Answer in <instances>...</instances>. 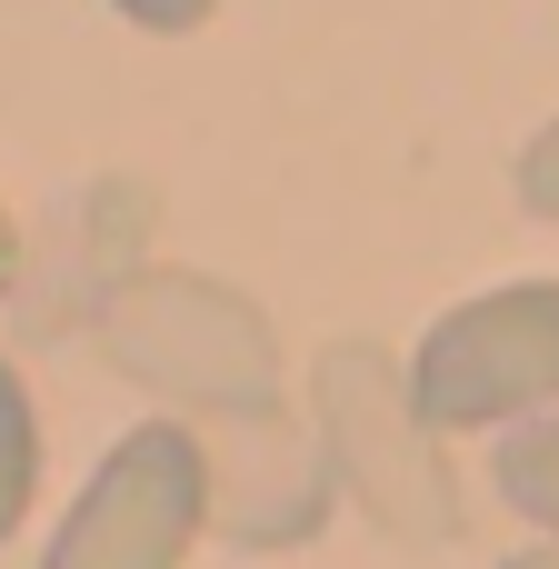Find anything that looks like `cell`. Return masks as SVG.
Here are the masks:
<instances>
[{
    "label": "cell",
    "mask_w": 559,
    "mask_h": 569,
    "mask_svg": "<svg viewBox=\"0 0 559 569\" xmlns=\"http://www.w3.org/2000/svg\"><path fill=\"white\" fill-rule=\"evenodd\" d=\"M100 350L160 390V400H190V410H220V420H270L280 410V340L270 320L200 280V270H130L110 300H100Z\"/></svg>",
    "instance_id": "obj_1"
},
{
    "label": "cell",
    "mask_w": 559,
    "mask_h": 569,
    "mask_svg": "<svg viewBox=\"0 0 559 569\" xmlns=\"http://www.w3.org/2000/svg\"><path fill=\"white\" fill-rule=\"evenodd\" d=\"M120 10H130L140 30H200V20H210L220 0H120Z\"/></svg>",
    "instance_id": "obj_9"
},
{
    "label": "cell",
    "mask_w": 559,
    "mask_h": 569,
    "mask_svg": "<svg viewBox=\"0 0 559 569\" xmlns=\"http://www.w3.org/2000/svg\"><path fill=\"white\" fill-rule=\"evenodd\" d=\"M490 480H500V500H510L530 530H550V540H559V420H520V430L500 440Z\"/></svg>",
    "instance_id": "obj_6"
},
{
    "label": "cell",
    "mask_w": 559,
    "mask_h": 569,
    "mask_svg": "<svg viewBox=\"0 0 559 569\" xmlns=\"http://www.w3.org/2000/svg\"><path fill=\"white\" fill-rule=\"evenodd\" d=\"M200 520H210V450L190 430L150 420L90 470V490L70 500L40 569H180Z\"/></svg>",
    "instance_id": "obj_4"
},
{
    "label": "cell",
    "mask_w": 559,
    "mask_h": 569,
    "mask_svg": "<svg viewBox=\"0 0 559 569\" xmlns=\"http://www.w3.org/2000/svg\"><path fill=\"white\" fill-rule=\"evenodd\" d=\"M30 490H40V420H30V390H20V370L0 360V540L20 530Z\"/></svg>",
    "instance_id": "obj_7"
},
{
    "label": "cell",
    "mask_w": 559,
    "mask_h": 569,
    "mask_svg": "<svg viewBox=\"0 0 559 569\" xmlns=\"http://www.w3.org/2000/svg\"><path fill=\"white\" fill-rule=\"evenodd\" d=\"M10 280H20V230L0 220V290H10Z\"/></svg>",
    "instance_id": "obj_10"
},
{
    "label": "cell",
    "mask_w": 559,
    "mask_h": 569,
    "mask_svg": "<svg viewBox=\"0 0 559 569\" xmlns=\"http://www.w3.org/2000/svg\"><path fill=\"white\" fill-rule=\"evenodd\" d=\"M320 450H330V470L360 490V510H370L390 540L440 550V540L460 530V490H450L440 430L420 420L410 380H400L380 350H360V340L320 360Z\"/></svg>",
    "instance_id": "obj_2"
},
{
    "label": "cell",
    "mask_w": 559,
    "mask_h": 569,
    "mask_svg": "<svg viewBox=\"0 0 559 569\" xmlns=\"http://www.w3.org/2000/svg\"><path fill=\"white\" fill-rule=\"evenodd\" d=\"M410 400L430 430H520L559 400V280H510L430 320L410 350Z\"/></svg>",
    "instance_id": "obj_3"
},
{
    "label": "cell",
    "mask_w": 559,
    "mask_h": 569,
    "mask_svg": "<svg viewBox=\"0 0 559 569\" xmlns=\"http://www.w3.org/2000/svg\"><path fill=\"white\" fill-rule=\"evenodd\" d=\"M500 569H559V550H520V560H500Z\"/></svg>",
    "instance_id": "obj_11"
},
{
    "label": "cell",
    "mask_w": 559,
    "mask_h": 569,
    "mask_svg": "<svg viewBox=\"0 0 559 569\" xmlns=\"http://www.w3.org/2000/svg\"><path fill=\"white\" fill-rule=\"evenodd\" d=\"M520 200H530L540 220H559V120L530 140V160H520Z\"/></svg>",
    "instance_id": "obj_8"
},
{
    "label": "cell",
    "mask_w": 559,
    "mask_h": 569,
    "mask_svg": "<svg viewBox=\"0 0 559 569\" xmlns=\"http://www.w3.org/2000/svg\"><path fill=\"white\" fill-rule=\"evenodd\" d=\"M230 430H240V440L210 450V510H220L230 540H250V550L300 540V530L320 520V470H330V450H310L300 430H280V410H270V420H230Z\"/></svg>",
    "instance_id": "obj_5"
}]
</instances>
